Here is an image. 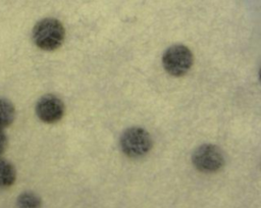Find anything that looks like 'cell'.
<instances>
[{
  "instance_id": "obj_2",
  "label": "cell",
  "mask_w": 261,
  "mask_h": 208,
  "mask_svg": "<svg viewBox=\"0 0 261 208\" xmlns=\"http://www.w3.org/2000/svg\"><path fill=\"white\" fill-rule=\"evenodd\" d=\"M119 147L125 156L129 158H140L147 155L151 150L152 139L145 128L132 126L121 134Z\"/></svg>"
},
{
  "instance_id": "obj_7",
  "label": "cell",
  "mask_w": 261,
  "mask_h": 208,
  "mask_svg": "<svg viewBox=\"0 0 261 208\" xmlns=\"http://www.w3.org/2000/svg\"><path fill=\"white\" fill-rule=\"evenodd\" d=\"M15 118V107L13 103L7 99L0 97V129H4L11 125Z\"/></svg>"
},
{
  "instance_id": "obj_8",
  "label": "cell",
  "mask_w": 261,
  "mask_h": 208,
  "mask_svg": "<svg viewBox=\"0 0 261 208\" xmlns=\"http://www.w3.org/2000/svg\"><path fill=\"white\" fill-rule=\"evenodd\" d=\"M15 204L16 208H41L42 200L36 193L25 191L18 195Z\"/></svg>"
},
{
  "instance_id": "obj_6",
  "label": "cell",
  "mask_w": 261,
  "mask_h": 208,
  "mask_svg": "<svg viewBox=\"0 0 261 208\" xmlns=\"http://www.w3.org/2000/svg\"><path fill=\"white\" fill-rule=\"evenodd\" d=\"M16 180V169L14 165L0 157V189L10 188Z\"/></svg>"
},
{
  "instance_id": "obj_1",
  "label": "cell",
  "mask_w": 261,
  "mask_h": 208,
  "mask_svg": "<svg viewBox=\"0 0 261 208\" xmlns=\"http://www.w3.org/2000/svg\"><path fill=\"white\" fill-rule=\"evenodd\" d=\"M65 38V30L60 20L54 17H45L36 22L32 30L34 44L44 51L58 49Z\"/></svg>"
},
{
  "instance_id": "obj_4",
  "label": "cell",
  "mask_w": 261,
  "mask_h": 208,
  "mask_svg": "<svg viewBox=\"0 0 261 208\" xmlns=\"http://www.w3.org/2000/svg\"><path fill=\"white\" fill-rule=\"evenodd\" d=\"M192 162L199 171L216 172L224 165V155L219 147L212 144H203L193 152Z\"/></svg>"
},
{
  "instance_id": "obj_9",
  "label": "cell",
  "mask_w": 261,
  "mask_h": 208,
  "mask_svg": "<svg viewBox=\"0 0 261 208\" xmlns=\"http://www.w3.org/2000/svg\"><path fill=\"white\" fill-rule=\"evenodd\" d=\"M7 145H8L7 136H6V134L4 133L3 129H0V157L2 156L4 151L6 150Z\"/></svg>"
},
{
  "instance_id": "obj_5",
  "label": "cell",
  "mask_w": 261,
  "mask_h": 208,
  "mask_svg": "<svg viewBox=\"0 0 261 208\" xmlns=\"http://www.w3.org/2000/svg\"><path fill=\"white\" fill-rule=\"evenodd\" d=\"M35 111L40 120L45 123L58 122L65 113L63 101L54 94H45L36 103Z\"/></svg>"
},
{
  "instance_id": "obj_10",
  "label": "cell",
  "mask_w": 261,
  "mask_h": 208,
  "mask_svg": "<svg viewBox=\"0 0 261 208\" xmlns=\"http://www.w3.org/2000/svg\"><path fill=\"white\" fill-rule=\"evenodd\" d=\"M259 80H260V82H261V68H260V70H259Z\"/></svg>"
},
{
  "instance_id": "obj_3",
  "label": "cell",
  "mask_w": 261,
  "mask_h": 208,
  "mask_svg": "<svg viewBox=\"0 0 261 208\" xmlns=\"http://www.w3.org/2000/svg\"><path fill=\"white\" fill-rule=\"evenodd\" d=\"M194 61L192 51L185 45H172L165 50L162 64L167 73L172 76L185 75L192 67Z\"/></svg>"
}]
</instances>
